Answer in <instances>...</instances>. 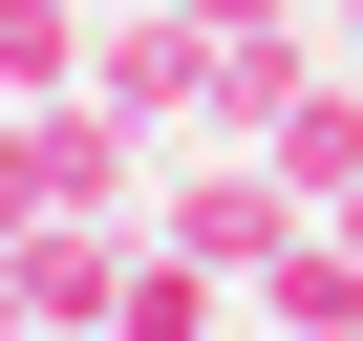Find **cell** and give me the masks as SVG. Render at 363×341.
Instances as JSON below:
<instances>
[{
    "instance_id": "cell-3",
    "label": "cell",
    "mask_w": 363,
    "mask_h": 341,
    "mask_svg": "<svg viewBox=\"0 0 363 341\" xmlns=\"http://www.w3.org/2000/svg\"><path fill=\"white\" fill-rule=\"evenodd\" d=\"M257 320L278 341H363V235H278L257 256Z\"/></svg>"
},
{
    "instance_id": "cell-6",
    "label": "cell",
    "mask_w": 363,
    "mask_h": 341,
    "mask_svg": "<svg viewBox=\"0 0 363 341\" xmlns=\"http://www.w3.org/2000/svg\"><path fill=\"white\" fill-rule=\"evenodd\" d=\"M278 170H299V214H320L342 170H363V64H320V86H299V128H278Z\"/></svg>"
},
{
    "instance_id": "cell-5",
    "label": "cell",
    "mask_w": 363,
    "mask_h": 341,
    "mask_svg": "<svg viewBox=\"0 0 363 341\" xmlns=\"http://www.w3.org/2000/svg\"><path fill=\"white\" fill-rule=\"evenodd\" d=\"M86 22H107V0H0V107H43V86H86Z\"/></svg>"
},
{
    "instance_id": "cell-1",
    "label": "cell",
    "mask_w": 363,
    "mask_h": 341,
    "mask_svg": "<svg viewBox=\"0 0 363 341\" xmlns=\"http://www.w3.org/2000/svg\"><path fill=\"white\" fill-rule=\"evenodd\" d=\"M150 235L193 256V277H235V299H257V256H278V235H320V214H299V170H278V149H214V128H193V149L150 170Z\"/></svg>"
},
{
    "instance_id": "cell-4",
    "label": "cell",
    "mask_w": 363,
    "mask_h": 341,
    "mask_svg": "<svg viewBox=\"0 0 363 341\" xmlns=\"http://www.w3.org/2000/svg\"><path fill=\"white\" fill-rule=\"evenodd\" d=\"M214 320H235V277H193L171 235H150V256H128V299H107V341H214Z\"/></svg>"
},
{
    "instance_id": "cell-2",
    "label": "cell",
    "mask_w": 363,
    "mask_h": 341,
    "mask_svg": "<svg viewBox=\"0 0 363 341\" xmlns=\"http://www.w3.org/2000/svg\"><path fill=\"white\" fill-rule=\"evenodd\" d=\"M86 107H128L150 149H193V107H214V22H171V0H107V22H86Z\"/></svg>"
},
{
    "instance_id": "cell-7",
    "label": "cell",
    "mask_w": 363,
    "mask_h": 341,
    "mask_svg": "<svg viewBox=\"0 0 363 341\" xmlns=\"http://www.w3.org/2000/svg\"><path fill=\"white\" fill-rule=\"evenodd\" d=\"M0 341H43V299H22V235H0Z\"/></svg>"
},
{
    "instance_id": "cell-10",
    "label": "cell",
    "mask_w": 363,
    "mask_h": 341,
    "mask_svg": "<svg viewBox=\"0 0 363 341\" xmlns=\"http://www.w3.org/2000/svg\"><path fill=\"white\" fill-rule=\"evenodd\" d=\"M320 235H363V170H342V192H320Z\"/></svg>"
},
{
    "instance_id": "cell-9",
    "label": "cell",
    "mask_w": 363,
    "mask_h": 341,
    "mask_svg": "<svg viewBox=\"0 0 363 341\" xmlns=\"http://www.w3.org/2000/svg\"><path fill=\"white\" fill-rule=\"evenodd\" d=\"M320 43H342V64H363V0H320Z\"/></svg>"
},
{
    "instance_id": "cell-8",
    "label": "cell",
    "mask_w": 363,
    "mask_h": 341,
    "mask_svg": "<svg viewBox=\"0 0 363 341\" xmlns=\"http://www.w3.org/2000/svg\"><path fill=\"white\" fill-rule=\"evenodd\" d=\"M171 22H299V0H171Z\"/></svg>"
},
{
    "instance_id": "cell-11",
    "label": "cell",
    "mask_w": 363,
    "mask_h": 341,
    "mask_svg": "<svg viewBox=\"0 0 363 341\" xmlns=\"http://www.w3.org/2000/svg\"><path fill=\"white\" fill-rule=\"evenodd\" d=\"M214 341H278V320H257V299H235V320H214Z\"/></svg>"
}]
</instances>
